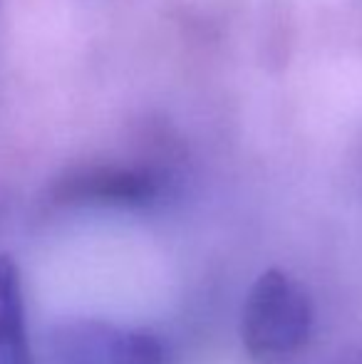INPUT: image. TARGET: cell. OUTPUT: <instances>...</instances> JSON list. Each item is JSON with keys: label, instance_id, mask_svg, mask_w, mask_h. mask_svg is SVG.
Segmentation results:
<instances>
[{"label": "cell", "instance_id": "1", "mask_svg": "<svg viewBox=\"0 0 362 364\" xmlns=\"http://www.w3.org/2000/svg\"><path fill=\"white\" fill-rule=\"evenodd\" d=\"M313 325V300L298 280L280 268L258 275L241 317V342L248 357L263 364L290 360L308 345Z\"/></svg>", "mask_w": 362, "mask_h": 364}, {"label": "cell", "instance_id": "2", "mask_svg": "<svg viewBox=\"0 0 362 364\" xmlns=\"http://www.w3.org/2000/svg\"><path fill=\"white\" fill-rule=\"evenodd\" d=\"M58 364H166L164 342L147 330L75 317L53 332Z\"/></svg>", "mask_w": 362, "mask_h": 364}, {"label": "cell", "instance_id": "3", "mask_svg": "<svg viewBox=\"0 0 362 364\" xmlns=\"http://www.w3.org/2000/svg\"><path fill=\"white\" fill-rule=\"evenodd\" d=\"M161 193V178L142 166H82L65 173L53 188L58 203L68 206H147Z\"/></svg>", "mask_w": 362, "mask_h": 364}, {"label": "cell", "instance_id": "4", "mask_svg": "<svg viewBox=\"0 0 362 364\" xmlns=\"http://www.w3.org/2000/svg\"><path fill=\"white\" fill-rule=\"evenodd\" d=\"M0 364H33L18 268L0 255Z\"/></svg>", "mask_w": 362, "mask_h": 364}, {"label": "cell", "instance_id": "5", "mask_svg": "<svg viewBox=\"0 0 362 364\" xmlns=\"http://www.w3.org/2000/svg\"><path fill=\"white\" fill-rule=\"evenodd\" d=\"M358 364H362V357H360V360H358Z\"/></svg>", "mask_w": 362, "mask_h": 364}]
</instances>
